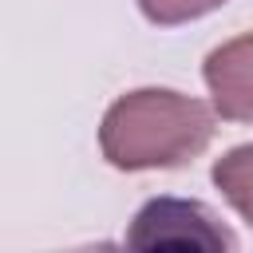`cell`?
Returning <instances> with one entry per match:
<instances>
[{
	"instance_id": "obj_4",
	"label": "cell",
	"mask_w": 253,
	"mask_h": 253,
	"mask_svg": "<svg viewBox=\"0 0 253 253\" xmlns=\"http://www.w3.org/2000/svg\"><path fill=\"white\" fill-rule=\"evenodd\" d=\"M210 178L221 190V198L241 213V221L253 225V142H241V146L225 150L213 162Z\"/></svg>"
},
{
	"instance_id": "obj_5",
	"label": "cell",
	"mask_w": 253,
	"mask_h": 253,
	"mask_svg": "<svg viewBox=\"0 0 253 253\" xmlns=\"http://www.w3.org/2000/svg\"><path fill=\"white\" fill-rule=\"evenodd\" d=\"M225 0H138L142 16L150 24H162V28H174V24H190L198 16H210L213 8H221Z\"/></svg>"
},
{
	"instance_id": "obj_1",
	"label": "cell",
	"mask_w": 253,
	"mask_h": 253,
	"mask_svg": "<svg viewBox=\"0 0 253 253\" xmlns=\"http://www.w3.org/2000/svg\"><path fill=\"white\" fill-rule=\"evenodd\" d=\"M213 111L170 87L119 95L99 123V150L115 170H170L198 158L213 138Z\"/></svg>"
},
{
	"instance_id": "obj_2",
	"label": "cell",
	"mask_w": 253,
	"mask_h": 253,
	"mask_svg": "<svg viewBox=\"0 0 253 253\" xmlns=\"http://www.w3.org/2000/svg\"><path fill=\"white\" fill-rule=\"evenodd\" d=\"M126 245L130 249H229L233 237L217 225V217L202 202L154 198L134 213Z\"/></svg>"
},
{
	"instance_id": "obj_3",
	"label": "cell",
	"mask_w": 253,
	"mask_h": 253,
	"mask_svg": "<svg viewBox=\"0 0 253 253\" xmlns=\"http://www.w3.org/2000/svg\"><path fill=\"white\" fill-rule=\"evenodd\" d=\"M202 79L213 115L229 123H253V32L217 43L202 63Z\"/></svg>"
}]
</instances>
